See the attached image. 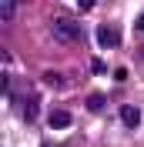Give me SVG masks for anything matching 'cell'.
<instances>
[{
    "instance_id": "obj_10",
    "label": "cell",
    "mask_w": 144,
    "mask_h": 147,
    "mask_svg": "<svg viewBox=\"0 0 144 147\" xmlns=\"http://www.w3.org/2000/svg\"><path fill=\"white\" fill-rule=\"evenodd\" d=\"M134 27H137V34H144V13H141V17L134 20Z\"/></svg>"
},
{
    "instance_id": "obj_9",
    "label": "cell",
    "mask_w": 144,
    "mask_h": 147,
    "mask_svg": "<svg viewBox=\"0 0 144 147\" xmlns=\"http://www.w3.org/2000/svg\"><path fill=\"white\" fill-rule=\"evenodd\" d=\"M77 3H81V10H90L94 3H97V0H77Z\"/></svg>"
},
{
    "instance_id": "obj_4",
    "label": "cell",
    "mask_w": 144,
    "mask_h": 147,
    "mask_svg": "<svg viewBox=\"0 0 144 147\" xmlns=\"http://www.w3.org/2000/svg\"><path fill=\"white\" fill-rule=\"evenodd\" d=\"M121 120H124V127H131V130H134L137 124H141V110L127 104V107H121Z\"/></svg>"
},
{
    "instance_id": "obj_6",
    "label": "cell",
    "mask_w": 144,
    "mask_h": 147,
    "mask_svg": "<svg viewBox=\"0 0 144 147\" xmlns=\"http://www.w3.org/2000/svg\"><path fill=\"white\" fill-rule=\"evenodd\" d=\"M40 80H44L47 87H64V84H67V80H64V74H54V70H47Z\"/></svg>"
},
{
    "instance_id": "obj_1",
    "label": "cell",
    "mask_w": 144,
    "mask_h": 147,
    "mask_svg": "<svg viewBox=\"0 0 144 147\" xmlns=\"http://www.w3.org/2000/svg\"><path fill=\"white\" fill-rule=\"evenodd\" d=\"M54 37L60 40V44H81V40H84V30H81L77 20L57 17V20H54Z\"/></svg>"
},
{
    "instance_id": "obj_8",
    "label": "cell",
    "mask_w": 144,
    "mask_h": 147,
    "mask_svg": "<svg viewBox=\"0 0 144 147\" xmlns=\"http://www.w3.org/2000/svg\"><path fill=\"white\" fill-rule=\"evenodd\" d=\"M37 107H40V104H37V97H30V100L24 104V120H34V117H37Z\"/></svg>"
},
{
    "instance_id": "obj_7",
    "label": "cell",
    "mask_w": 144,
    "mask_h": 147,
    "mask_svg": "<svg viewBox=\"0 0 144 147\" xmlns=\"http://www.w3.org/2000/svg\"><path fill=\"white\" fill-rule=\"evenodd\" d=\"M14 10H17V0H0V17L3 20L14 17Z\"/></svg>"
},
{
    "instance_id": "obj_2",
    "label": "cell",
    "mask_w": 144,
    "mask_h": 147,
    "mask_svg": "<svg viewBox=\"0 0 144 147\" xmlns=\"http://www.w3.org/2000/svg\"><path fill=\"white\" fill-rule=\"evenodd\" d=\"M97 44L104 47V50L117 47V44H121V34H117V27H111V24H101V27H97Z\"/></svg>"
},
{
    "instance_id": "obj_5",
    "label": "cell",
    "mask_w": 144,
    "mask_h": 147,
    "mask_svg": "<svg viewBox=\"0 0 144 147\" xmlns=\"http://www.w3.org/2000/svg\"><path fill=\"white\" fill-rule=\"evenodd\" d=\"M107 107V97H104V94H90L87 97V110H104Z\"/></svg>"
},
{
    "instance_id": "obj_11",
    "label": "cell",
    "mask_w": 144,
    "mask_h": 147,
    "mask_svg": "<svg viewBox=\"0 0 144 147\" xmlns=\"http://www.w3.org/2000/svg\"><path fill=\"white\" fill-rule=\"evenodd\" d=\"M141 60H144V47H141Z\"/></svg>"
},
{
    "instance_id": "obj_3",
    "label": "cell",
    "mask_w": 144,
    "mask_h": 147,
    "mask_svg": "<svg viewBox=\"0 0 144 147\" xmlns=\"http://www.w3.org/2000/svg\"><path fill=\"white\" fill-rule=\"evenodd\" d=\"M47 124H50V130H67L74 124V117H71V110H54L47 117Z\"/></svg>"
}]
</instances>
